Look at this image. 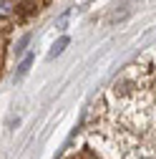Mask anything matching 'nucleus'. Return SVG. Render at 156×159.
Wrapping results in <instances>:
<instances>
[{
	"mask_svg": "<svg viewBox=\"0 0 156 159\" xmlns=\"http://www.w3.org/2000/svg\"><path fill=\"white\" fill-rule=\"evenodd\" d=\"M124 159H151V157L144 154V152H139V149H128V152L124 154Z\"/></svg>",
	"mask_w": 156,
	"mask_h": 159,
	"instance_id": "2",
	"label": "nucleus"
},
{
	"mask_svg": "<svg viewBox=\"0 0 156 159\" xmlns=\"http://www.w3.org/2000/svg\"><path fill=\"white\" fill-rule=\"evenodd\" d=\"M30 63H33V56H28L25 61L20 63V68H18V76H15V78H23V76L28 73V68H30Z\"/></svg>",
	"mask_w": 156,
	"mask_h": 159,
	"instance_id": "3",
	"label": "nucleus"
},
{
	"mask_svg": "<svg viewBox=\"0 0 156 159\" xmlns=\"http://www.w3.org/2000/svg\"><path fill=\"white\" fill-rule=\"evenodd\" d=\"M66 46H68V38L63 35V38H61V41H58V43H55V46L50 48V53H48V58H55V56H58V53H61V51H63Z\"/></svg>",
	"mask_w": 156,
	"mask_h": 159,
	"instance_id": "1",
	"label": "nucleus"
}]
</instances>
